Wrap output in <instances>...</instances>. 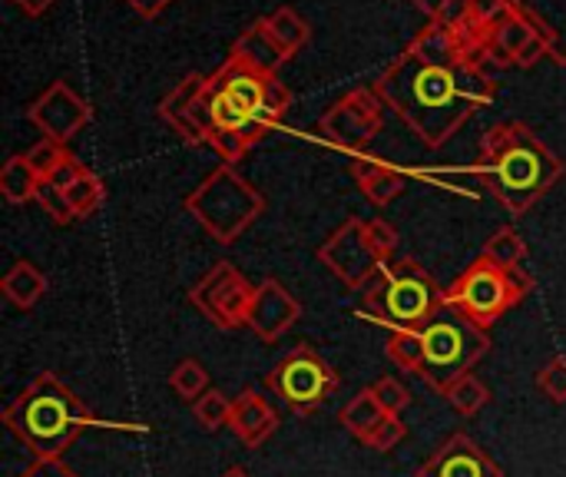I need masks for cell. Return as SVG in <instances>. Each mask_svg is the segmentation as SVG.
<instances>
[{
  "instance_id": "1",
  "label": "cell",
  "mask_w": 566,
  "mask_h": 477,
  "mask_svg": "<svg viewBox=\"0 0 566 477\" xmlns=\"http://www.w3.org/2000/svg\"><path fill=\"white\" fill-rule=\"evenodd\" d=\"M497 63L458 20H431L375 80V93L431 149L497 96Z\"/></svg>"
},
{
  "instance_id": "2",
  "label": "cell",
  "mask_w": 566,
  "mask_h": 477,
  "mask_svg": "<svg viewBox=\"0 0 566 477\" xmlns=\"http://www.w3.org/2000/svg\"><path fill=\"white\" fill-rule=\"evenodd\" d=\"M474 173L511 216H524L564 179L566 166L527 123H497L484 133Z\"/></svg>"
},
{
  "instance_id": "3",
  "label": "cell",
  "mask_w": 566,
  "mask_h": 477,
  "mask_svg": "<svg viewBox=\"0 0 566 477\" xmlns=\"http://www.w3.org/2000/svg\"><path fill=\"white\" fill-rule=\"evenodd\" d=\"M3 428L33 458H63L83 432L96 428V415L53 372H40L3 408Z\"/></svg>"
},
{
  "instance_id": "4",
  "label": "cell",
  "mask_w": 566,
  "mask_h": 477,
  "mask_svg": "<svg viewBox=\"0 0 566 477\" xmlns=\"http://www.w3.org/2000/svg\"><path fill=\"white\" fill-rule=\"evenodd\" d=\"M444 309V289L415 259H391L365 289V312L391 332H421Z\"/></svg>"
},
{
  "instance_id": "5",
  "label": "cell",
  "mask_w": 566,
  "mask_h": 477,
  "mask_svg": "<svg viewBox=\"0 0 566 477\" xmlns=\"http://www.w3.org/2000/svg\"><path fill=\"white\" fill-rule=\"evenodd\" d=\"M186 212H192V219L219 246H232L265 212V196L245 176L222 163L202 179V186L186 196Z\"/></svg>"
},
{
  "instance_id": "6",
  "label": "cell",
  "mask_w": 566,
  "mask_h": 477,
  "mask_svg": "<svg viewBox=\"0 0 566 477\" xmlns=\"http://www.w3.org/2000/svg\"><path fill=\"white\" fill-rule=\"evenodd\" d=\"M421 342H424V369H421V382H428L434 392H448L458 379L471 375L474 365L491 352V335L488 329L474 325L471 319H464L458 309L444 305L424 329H421Z\"/></svg>"
},
{
  "instance_id": "7",
  "label": "cell",
  "mask_w": 566,
  "mask_h": 477,
  "mask_svg": "<svg viewBox=\"0 0 566 477\" xmlns=\"http://www.w3.org/2000/svg\"><path fill=\"white\" fill-rule=\"evenodd\" d=\"M534 292V276L521 269H501L484 256L474 259L454 282L444 289V305L458 309L481 329L501 322L511 309H517Z\"/></svg>"
},
{
  "instance_id": "8",
  "label": "cell",
  "mask_w": 566,
  "mask_h": 477,
  "mask_svg": "<svg viewBox=\"0 0 566 477\" xmlns=\"http://www.w3.org/2000/svg\"><path fill=\"white\" fill-rule=\"evenodd\" d=\"M265 385L282 398V405L292 415H315L342 385L338 372L312 349V345H295L265 379Z\"/></svg>"
},
{
  "instance_id": "9",
  "label": "cell",
  "mask_w": 566,
  "mask_h": 477,
  "mask_svg": "<svg viewBox=\"0 0 566 477\" xmlns=\"http://www.w3.org/2000/svg\"><path fill=\"white\" fill-rule=\"evenodd\" d=\"M189 302L222 332L242 329L249 325V312L255 302V286L229 262H216L192 289H189Z\"/></svg>"
},
{
  "instance_id": "10",
  "label": "cell",
  "mask_w": 566,
  "mask_h": 477,
  "mask_svg": "<svg viewBox=\"0 0 566 477\" xmlns=\"http://www.w3.org/2000/svg\"><path fill=\"white\" fill-rule=\"evenodd\" d=\"M381 110L385 100L375 93V86H358L328 106V113L318 120V133L345 153H361L381 133Z\"/></svg>"
},
{
  "instance_id": "11",
  "label": "cell",
  "mask_w": 566,
  "mask_h": 477,
  "mask_svg": "<svg viewBox=\"0 0 566 477\" xmlns=\"http://www.w3.org/2000/svg\"><path fill=\"white\" fill-rule=\"evenodd\" d=\"M318 262L345 286V289H368V282L381 272V259L365 236V219L348 216L318 249Z\"/></svg>"
},
{
  "instance_id": "12",
  "label": "cell",
  "mask_w": 566,
  "mask_h": 477,
  "mask_svg": "<svg viewBox=\"0 0 566 477\" xmlns=\"http://www.w3.org/2000/svg\"><path fill=\"white\" fill-rule=\"evenodd\" d=\"M27 120L56 143H70L90 120H93V106L70 90L66 80H53L30 106H27Z\"/></svg>"
},
{
  "instance_id": "13",
  "label": "cell",
  "mask_w": 566,
  "mask_h": 477,
  "mask_svg": "<svg viewBox=\"0 0 566 477\" xmlns=\"http://www.w3.org/2000/svg\"><path fill=\"white\" fill-rule=\"evenodd\" d=\"M209 83L216 90H222L232 103H239L255 123H262L265 129H272L279 120L269 113V103H265V73H259L255 66H249L245 60L232 56L209 76Z\"/></svg>"
},
{
  "instance_id": "14",
  "label": "cell",
  "mask_w": 566,
  "mask_h": 477,
  "mask_svg": "<svg viewBox=\"0 0 566 477\" xmlns=\"http://www.w3.org/2000/svg\"><path fill=\"white\" fill-rule=\"evenodd\" d=\"M415 477H504L501 465L471 438V435H451Z\"/></svg>"
},
{
  "instance_id": "15",
  "label": "cell",
  "mask_w": 566,
  "mask_h": 477,
  "mask_svg": "<svg viewBox=\"0 0 566 477\" xmlns=\"http://www.w3.org/2000/svg\"><path fill=\"white\" fill-rule=\"evenodd\" d=\"M202 90H206V76L202 73H186L156 106L159 120H166L179 139L186 146H209V133L206 126L199 123V100H202Z\"/></svg>"
},
{
  "instance_id": "16",
  "label": "cell",
  "mask_w": 566,
  "mask_h": 477,
  "mask_svg": "<svg viewBox=\"0 0 566 477\" xmlns=\"http://www.w3.org/2000/svg\"><path fill=\"white\" fill-rule=\"evenodd\" d=\"M298 319H302V302L279 279H265L262 286H255V302H252V312H249V329L262 342H279Z\"/></svg>"
},
{
  "instance_id": "17",
  "label": "cell",
  "mask_w": 566,
  "mask_h": 477,
  "mask_svg": "<svg viewBox=\"0 0 566 477\" xmlns=\"http://www.w3.org/2000/svg\"><path fill=\"white\" fill-rule=\"evenodd\" d=\"M229 432L245 448H262L279 432V412L265 402V395L259 388H242L239 398H232Z\"/></svg>"
},
{
  "instance_id": "18",
  "label": "cell",
  "mask_w": 566,
  "mask_h": 477,
  "mask_svg": "<svg viewBox=\"0 0 566 477\" xmlns=\"http://www.w3.org/2000/svg\"><path fill=\"white\" fill-rule=\"evenodd\" d=\"M232 56L245 60L249 66H255L265 76H275L289 63L285 50L279 46V40L269 30V20H255L249 30H242L239 40L232 43Z\"/></svg>"
},
{
  "instance_id": "19",
  "label": "cell",
  "mask_w": 566,
  "mask_h": 477,
  "mask_svg": "<svg viewBox=\"0 0 566 477\" xmlns=\"http://www.w3.org/2000/svg\"><path fill=\"white\" fill-rule=\"evenodd\" d=\"M352 176L371 206H388L405 193V173L395 169L391 163H381V159H368V156L355 159Z\"/></svg>"
},
{
  "instance_id": "20",
  "label": "cell",
  "mask_w": 566,
  "mask_h": 477,
  "mask_svg": "<svg viewBox=\"0 0 566 477\" xmlns=\"http://www.w3.org/2000/svg\"><path fill=\"white\" fill-rule=\"evenodd\" d=\"M0 292L7 295V302L10 305H17V309H33L40 299H43V292H46V276L33 266V262H27V259H20V262H13L10 269H7V276L0 279Z\"/></svg>"
},
{
  "instance_id": "21",
  "label": "cell",
  "mask_w": 566,
  "mask_h": 477,
  "mask_svg": "<svg viewBox=\"0 0 566 477\" xmlns=\"http://www.w3.org/2000/svg\"><path fill=\"white\" fill-rule=\"evenodd\" d=\"M521 0H461V13H454L451 20H458L474 40H481L488 46V33L514 13Z\"/></svg>"
},
{
  "instance_id": "22",
  "label": "cell",
  "mask_w": 566,
  "mask_h": 477,
  "mask_svg": "<svg viewBox=\"0 0 566 477\" xmlns=\"http://www.w3.org/2000/svg\"><path fill=\"white\" fill-rule=\"evenodd\" d=\"M40 176L33 173V166L27 163V156H10L0 169V193L10 206H23L30 199H36L40 189Z\"/></svg>"
},
{
  "instance_id": "23",
  "label": "cell",
  "mask_w": 566,
  "mask_h": 477,
  "mask_svg": "<svg viewBox=\"0 0 566 477\" xmlns=\"http://www.w3.org/2000/svg\"><path fill=\"white\" fill-rule=\"evenodd\" d=\"M381 418H385V408H381V402L375 398L371 388H361V392L342 408V415H338V422L345 425V432H352V435L361 438V442L381 425Z\"/></svg>"
},
{
  "instance_id": "24",
  "label": "cell",
  "mask_w": 566,
  "mask_h": 477,
  "mask_svg": "<svg viewBox=\"0 0 566 477\" xmlns=\"http://www.w3.org/2000/svg\"><path fill=\"white\" fill-rule=\"evenodd\" d=\"M269 20V30H272V37L279 40V46L285 50V56L292 60L305 43H308V37H312V27L305 23V17L298 13V10H292V7H279L272 17H265Z\"/></svg>"
},
{
  "instance_id": "25",
  "label": "cell",
  "mask_w": 566,
  "mask_h": 477,
  "mask_svg": "<svg viewBox=\"0 0 566 477\" xmlns=\"http://www.w3.org/2000/svg\"><path fill=\"white\" fill-rule=\"evenodd\" d=\"M481 256H484L488 262L501 266V269H521L524 259H527V242L521 239V232H517L514 226H504V229H497V232L488 239V246H484Z\"/></svg>"
},
{
  "instance_id": "26",
  "label": "cell",
  "mask_w": 566,
  "mask_h": 477,
  "mask_svg": "<svg viewBox=\"0 0 566 477\" xmlns=\"http://www.w3.org/2000/svg\"><path fill=\"white\" fill-rule=\"evenodd\" d=\"M385 355H388L391 365H398V372L421 375V369H424V342H421V332H391V339L385 345Z\"/></svg>"
},
{
  "instance_id": "27",
  "label": "cell",
  "mask_w": 566,
  "mask_h": 477,
  "mask_svg": "<svg viewBox=\"0 0 566 477\" xmlns=\"http://www.w3.org/2000/svg\"><path fill=\"white\" fill-rule=\"evenodd\" d=\"M444 402L454 408V412H461V415H478V412H484L488 405H491V388L471 372V375H464V379H458L448 392H444Z\"/></svg>"
},
{
  "instance_id": "28",
  "label": "cell",
  "mask_w": 566,
  "mask_h": 477,
  "mask_svg": "<svg viewBox=\"0 0 566 477\" xmlns=\"http://www.w3.org/2000/svg\"><path fill=\"white\" fill-rule=\"evenodd\" d=\"M169 385L172 392L182 398V402H199L206 392H209V372L199 359H182L172 375H169Z\"/></svg>"
},
{
  "instance_id": "29",
  "label": "cell",
  "mask_w": 566,
  "mask_h": 477,
  "mask_svg": "<svg viewBox=\"0 0 566 477\" xmlns=\"http://www.w3.org/2000/svg\"><path fill=\"white\" fill-rule=\"evenodd\" d=\"M66 199H70L73 219H86L106 203V186H103V179L96 173H86L83 179L66 186Z\"/></svg>"
},
{
  "instance_id": "30",
  "label": "cell",
  "mask_w": 566,
  "mask_h": 477,
  "mask_svg": "<svg viewBox=\"0 0 566 477\" xmlns=\"http://www.w3.org/2000/svg\"><path fill=\"white\" fill-rule=\"evenodd\" d=\"M192 412H196V422L202 425V432H219V428H229V418H232V398L209 388L199 402H192Z\"/></svg>"
},
{
  "instance_id": "31",
  "label": "cell",
  "mask_w": 566,
  "mask_h": 477,
  "mask_svg": "<svg viewBox=\"0 0 566 477\" xmlns=\"http://www.w3.org/2000/svg\"><path fill=\"white\" fill-rule=\"evenodd\" d=\"M27 163L33 166V173L40 176V179H50L53 176V169L70 156V149H66V143H56V139H40V143H33L27 153Z\"/></svg>"
},
{
  "instance_id": "32",
  "label": "cell",
  "mask_w": 566,
  "mask_h": 477,
  "mask_svg": "<svg viewBox=\"0 0 566 477\" xmlns=\"http://www.w3.org/2000/svg\"><path fill=\"white\" fill-rule=\"evenodd\" d=\"M405 438H408V425L401 422V415H385V418H381V425L365 438V445H368L371 452L388 455V452H395Z\"/></svg>"
},
{
  "instance_id": "33",
  "label": "cell",
  "mask_w": 566,
  "mask_h": 477,
  "mask_svg": "<svg viewBox=\"0 0 566 477\" xmlns=\"http://www.w3.org/2000/svg\"><path fill=\"white\" fill-rule=\"evenodd\" d=\"M36 203H40V209L56 222V226H66V222H73V209H70V199H66V189H60V186H53V183H40V189H36Z\"/></svg>"
},
{
  "instance_id": "34",
  "label": "cell",
  "mask_w": 566,
  "mask_h": 477,
  "mask_svg": "<svg viewBox=\"0 0 566 477\" xmlns=\"http://www.w3.org/2000/svg\"><path fill=\"white\" fill-rule=\"evenodd\" d=\"M371 392H375V398L381 402L385 415H401V412L411 405V392H408V385H405V382H398V379H391V375L378 379V382L371 385Z\"/></svg>"
},
{
  "instance_id": "35",
  "label": "cell",
  "mask_w": 566,
  "mask_h": 477,
  "mask_svg": "<svg viewBox=\"0 0 566 477\" xmlns=\"http://www.w3.org/2000/svg\"><path fill=\"white\" fill-rule=\"evenodd\" d=\"M537 388L551 398V402H557V405H564L566 402V355H554L541 372H537Z\"/></svg>"
},
{
  "instance_id": "36",
  "label": "cell",
  "mask_w": 566,
  "mask_h": 477,
  "mask_svg": "<svg viewBox=\"0 0 566 477\" xmlns=\"http://www.w3.org/2000/svg\"><path fill=\"white\" fill-rule=\"evenodd\" d=\"M365 236H368V242H371V249L378 252L381 262H391V259H395L401 239H398V229H395L388 219H371V222H365Z\"/></svg>"
},
{
  "instance_id": "37",
  "label": "cell",
  "mask_w": 566,
  "mask_h": 477,
  "mask_svg": "<svg viewBox=\"0 0 566 477\" xmlns=\"http://www.w3.org/2000/svg\"><path fill=\"white\" fill-rule=\"evenodd\" d=\"M209 146L219 153V159H222L226 166H235V163L245 159V153L252 149L249 139H242L239 133H229V129H212V133H209Z\"/></svg>"
},
{
  "instance_id": "38",
  "label": "cell",
  "mask_w": 566,
  "mask_h": 477,
  "mask_svg": "<svg viewBox=\"0 0 566 477\" xmlns=\"http://www.w3.org/2000/svg\"><path fill=\"white\" fill-rule=\"evenodd\" d=\"M265 103H269V113L275 120H282V113L292 106V90L279 80V73L275 76H265Z\"/></svg>"
},
{
  "instance_id": "39",
  "label": "cell",
  "mask_w": 566,
  "mask_h": 477,
  "mask_svg": "<svg viewBox=\"0 0 566 477\" xmlns=\"http://www.w3.org/2000/svg\"><path fill=\"white\" fill-rule=\"evenodd\" d=\"M17 477H80L63 458H36L27 471H20Z\"/></svg>"
},
{
  "instance_id": "40",
  "label": "cell",
  "mask_w": 566,
  "mask_h": 477,
  "mask_svg": "<svg viewBox=\"0 0 566 477\" xmlns=\"http://www.w3.org/2000/svg\"><path fill=\"white\" fill-rule=\"evenodd\" d=\"M86 173H90V169H86V166H83V163H80V159H76V156L70 153V156H66V159H63V163H60V166L53 169V176H50L46 183H53V186L66 189V186H73L76 179H83Z\"/></svg>"
},
{
  "instance_id": "41",
  "label": "cell",
  "mask_w": 566,
  "mask_h": 477,
  "mask_svg": "<svg viewBox=\"0 0 566 477\" xmlns=\"http://www.w3.org/2000/svg\"><path fill=\"white\" fill-rule=\"evenodd\" d=\"M411 3H415L418 10H424L431 20H448V17H451V3H454V0H411Z\"/></svg>"
},
{
  "instance_id": "42",
  "label": "cell",
  "mask_w": 566,
  "mask_h": 477,
  "mask_svg": "<svg viewBox=\"0 0 566 477\" xmlns=\"http://www.w3.org/2000/svg\"><path fill=\"white\" fill-rule=\"evenodd\" d=\"M126 3H129L139 17H159L172 0H126Z\"/></svg>"
},
{
  "instance_id": "43",
  "label": "cell",
  "mask_w": 566,
  "mask_h": 477,
  "mask_svg": "<svg viewBox=\"0 0 566 477\" xmlns=\"http://www.w3.org/2000/svg\"><path fill=\"white\" fill-rule=\"evenodd\" d=\"M27 17H40V13H46L50 7H53V0H13Z\"/></svg>"
},
{
  "instance_id": "44",
  "label": "cell",
  "mask_w": 566,
  "mask_h": 477,
  "mask_svg": "<svg viewBox=\"0 0 566 477\" xmlns=\"http://www.w3.org/2000/svg\"><path fill=\"white\" fill-rule=\"evenodd\" d=\"M222 477H249L245 468H229V471H222Z\"/></svg>"
}]
</instances>
